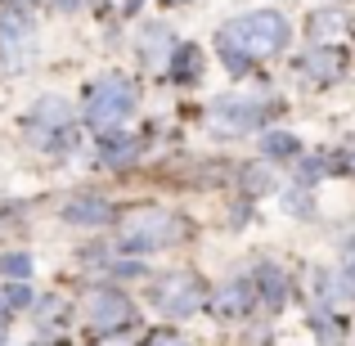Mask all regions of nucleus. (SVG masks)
Returning a JSON list of instances; mask_svg holds the SVG:
<instances>
[{
    "mask_svg": "<svg viewBox=\"0 0 355 346\" xmlns=\"http://www.w3.org/2000/svg\"><path fill=\"white\" fill-rule=\"evenodd\" d=\"M288 45V18L275 9H257V14H243L234 23H225L216 32V54L230 72H248L252 63L275 59Z\"/></svg>",
    "mask_w": 355,
    "mask_h": 346,
    "instance_id": "obj_1",
    "label": "nucleus"
},
{
    "mask_svg": "<svg viewBox=\"0 0 355 346\" xmlns=\"http://www.w3.org/2000/svg\"><path fill=\"white\" fill-rule=\"evenodd\" d=\"M184 239V220L166 207H135L117 225V252H162Z\"/></svg>",
    "mask_w": 355,
    "mask_h": 346,
    "instance_id": "obj_2",
    "label": "nucleus"
},
{
    "mask_svg": "<svg viewBox=\"0 0 355 346\" xmlns=\"http://www.w3.org/2000/svg\"><path fill=\"white\" fill-rule=\"evenodd\" d=\"M130 113H135V86H130V77L104 72V77L90 81V90H86V121L95 130L113 135Z\"/></svg>",
    "mask_w": 355,
    "mask_h": 346,
    "instance_id": "obj_3",
    "label": "nucleus"
},
{
    "mask_svg": "<svg viewBox=\"0 0 355 346\" xmlns=\"http://www.w3.org/2000/svg\"><path fill=\"white\" fill-rule=\"evenodd\" d=\"M270 113H275V99L257 95V90H248V95H220L216 104H211V126H216L220 135H248V130H257Z\"/></svg>",
    "mask_w": 355,
    "mask_h": 346,
    "instance_id": "obj_4",
    "label": "nucleus"
},
{
    "mask_svg": "<svg viewBox=\"0 0 355 346\" xmlns=\"http://www.w3.org/2000/svg\"><path fill=\"white\" fill-rule=\"evenodd\" d=\"M72 121H77V108L68 104L63 95H45L32 104V113H27V130H32V144L41 148H59L63 139L72 135Z\"/></svg>",
    "mask_w": 355,
    "mask_h": 346,
    "instance_id": "obj_5",
    "label": "nucleus"
},
{
    "mask_svg": "<svg viewBox=\"0 0 355 346\" xmlns=\"http://www.w3.org/2000/svg\"><path fill=\"white\" fill-rule=\"evenodd\" d=\"M202 284H198V275H162L153 284V306L162 315H171V320H189L193 311H202Z\"/></svg>",
    "mask_w": 355,
    "mask_h": 346,
    "instance_id": "obj_6",
    "label": "nucleus"
},
{
    "mask_svg": "<svg viewBox=\"0 0 355 346\" xmlns=\"http://www.w3.org/2000/svg\"><path fill=\"white\" fill-rule=\"evenodd\" d=\"M81 311H86V320H90V329H99V333H121V329H130V320H135V306L126 302V293H117V288H90L86 293V302H81Z\"/></svg>",
    "mask_w": 355,
    "mask_h": 346,
    "instance_id": "obj_7",
    "label": "nucleus"
},
{
    "mask_svg": "<svg viewBox=\"0 0 355 346\" xmlns=\"http://www.w3.org/2000/svg\"><path fill=\"white\" fill-rule=\"evenodd\" d=\"M257 284H248V279H225V284L211 293V311L220 315V320H248L252 311H257Z\"/></svg>",
    "mask_w": 355,
    "mask_h": 346,
    "instance_id": "obj_8",
    "label": "nucleus"
},
{
    "mask_svg": "<svg viewBox=\"0 0 355 346\" xmlns=\"http://www.w3.org/2000/svg\"><path fill=\"white\" fill-rule=\"evenodd\" d=\"M63 220H72V225H108L113 220V202L99 198V193H81V198L63 202Z\"/></svg>",
    "mask_w": 355,
    "mask_h": 346,
    "instance_id": "obj_9",
    "label": "nucleus"
},
{
    "mask_svg": "<svg viewBox=\"0 0 355 346\" xmlns=\"http://www.w3.org/2000/svg\"><path fill=\"white\" fill-rule=\"evenodd\" d=\"M252 284H257V297L266 306H279L288 297V275L279 266H270V261H261L257 266V275H252Z\"/></svg>",
    "mask_w": 355,
    "mask_h": 346,
    "instance_id": "obj_10",
    "label": "nucleus"
},
{
    "mask_svg": "<svg viewBox=\"0 0 355 346\" xmlns=\"http://www.w3.org/2000/svg\"><path fill=\"white\" fill-rule=\"evenodd\" d=\"M139 54H144L148 68H171V54H175V41L166 36V27H148L144 41H139Z\"/></svg>",
    "mask_w": 355,
    "mask_h": 346,
    "instance_id": "obj_11",
    "label": "nucleus"
},
{
    "mask_svg": "<svg viewBox=\"0 0 355 346\" xmlns=\"http://www.w3.org/2000/svg\"><path fill=\"white\" fill-rule=\"evenodd\" d=\"M27 41H32V36H27V23H14V18L0 23V59H5L14 72H18V59H23Z\"/></svg>",
    "mask_w": 355,
    "mask_h": 346,
    "instance_id": "obj_12",
    "label": "nucleus"
},
{
    "mask_svg": "<svg viewBox=\"0 0 355 346\" xmlns=\"http://www.w3.org/2000/svg\"><path fill=\"white\" fill-rule=\"evenodd\" d=\"M297 68H302V77H306V81H333V77H338V54H329V50L320 45V50L306 54Z\"/></svg>",
    "mask_w": 355,
    "mask_h": 346,
    "instance_id": "obj_13",
    "label": "nucleus"
},
{
    "mask_svg": "<svg viewBox=\"0 0 355 346\" xmlns=\"http://www.w3.org/2000/svg\"><path fill=\"white\" fill-rule=\"evenodd\" d=\"M135 153H139V144H135L130 135H108V139H104V162H108V166H126Z\"/></svg>",
    "mask_w": 355,
    "mask_h": 346,
    "instance_id": "obj_14",
    "label": "nucleus"
},
{
    "mask_svg": "<svg viewBox=\"0 0 355 346\" xmlns=\"http://www.w3.org/2000/svg\"><path fill=\"white\" fill-rule=\"evenodd\" d=\"M261 148H266V157H297V153H302L297 135H288V130H270V135H261Z\"/></svg>",
    "mask_w": 355,
    "mask_h": 346,
    "instance_id": "obj_15",
    "label": "nucleus"
},
{
    "mask_svg": "<svg viewBox=\"0 0 355 346\" xmlns=\"http://www.w3.org/2000/svg\"><path fill=\"white\" fill-rule=\"evenodd\" d=\"M198 50H193V45H175V54H171V68H175V77H180V81H193V77H198Z\"/></svg>",
    "mask_w": 355,
    "mask_h": 346,
    "instance_id": "obj_16",
    "label": "nucleus"
},
{
    "mask_svg": "<svg viewBox=\"0 0 355 346\" xmlns=\"http://www.w3.org/2000/svg\"><path fill=\"white\" fill-rule=\"evenodd\" d=\"M338 32H342V14H315V18H311V41H315V45L333 41Z\"/></svg>",
    "mask_w": 355,
    "mask_h": 346,
    "instance_id": "obj_17",
    "label": "nucleus"
},
{
    "mask_svg": "<svg viewBox=\"0 0 355 346\" xmlns=\"http://www.w3.org/2000/svg\"><path fill=\"white\" fill-rule=\"evenodd\" d=\"M0 270H5V275H14L18 284H23V279L32 275V261H27L23 252H14V257H0Z\"/></svg>",
    "mask_w": 355,
    "mask_h": 346,
    "instance_id": "obj_18",
    "label": "nucleus"
},
{
    "mask_svg": "<svg viewBox=\"0 0 355 346\" xmlns=\"http://www.w3.org/2000/svg\"><path fill=\"white\" fill-rule=\"evenodd\" d=\"M144 346H189V342H184L180 333H171V329H157V333L144 338Z\"/></svg>",
    "mask_w": 355,
    "mask_h": 346,
    "instance_id": "obj_19",
    "label": "nucleus"
},
{
    "mask_svg": "<svg viewBox=\"0 0 355 346\" xmlns=\"http://www.w3.org/2000/svg\"><path fill=\"white\" fill-rule=\"evenodd\" d=\"M5 302H9V306H27V302H32V293H27L23 284H14V288H9V297H5Z\"/></svg>",
    "mask_w": 355,
    "mask_h": 346,
    "instance_id": "obj_20",
    "label": "nucleus"
},
{
    "mask_svg": "<svg viewBox=\"0 0 355 346\" xmlns=\"http://www.w3.org/2000/svg\"><path fill=\"white\" fill-rule=\"evenodd\" d=\"M108 5H113L117 14H130V9H139V0H108Z\"/></svg>",
    "mask_w": 355,
    "mask_h": 346,
    "instance_id": "obj_21",
    "label": "nucleus"
},
{
    "mask_svg": "<svg viewBox=\"0 0 355 346\" xmlns=\"http://www.w3.org/2000/svg\"><path fill=\"white\" fill-rule=\"evenodd\" d=\"M54 5H59V9H77L81 0H54Z\"/></svg>",
    "mask_w": 355,
    "mask_h": 346,
    "instance_id": "obj_22",
    "label": "nucleus"
},
{
    "mask_svg": "<svg viewBox=\"0 0 355 346\" xmlns=\"http://www.w3.org/2000/svg\"><path fill=\"white\" fill-rule=\"evenodd\" d=\"M351 166H355V144H351Z\"/></svg>",
    "mask_w": 355,
    "mask_h": 346,
    "instance_id": "obj_23",
    "label": "nucleus"
}]
</instances>
